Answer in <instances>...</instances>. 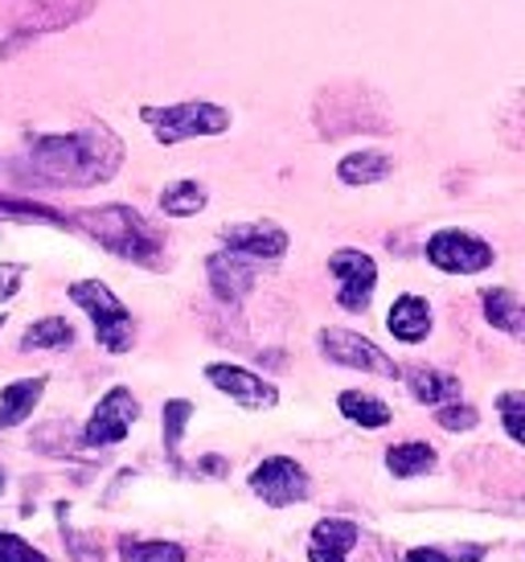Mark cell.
Masks as SVG:
<instances>
[{"mask_svg": "<svg viewBox=\"0 0 525 562\" xmlns=\"http://www.w3.org/2000/svg\"><path fill=\"white\" fill-rule=\"evenodd\" d=\"M124 165V140L108 127H78L58 136H30L25 157L16 160V181L37 189H91L111 181Z\"/></svg>", "mask_w": 525, "mask_h": 562, "instance_id": "6da1fadb", "label": "cell"}, {"mask_svg": "<svg viewBox=\"0 0 525 562\" xmlns=\"http://www.w3.org/2000/svg\"><path fill=\"white\" fill-rule=\"evenodd\" d=\"M75 226L82 235H91L108 255L124 259V263L153 267V271L165 267V235L132 205L115 202L82 210V214H75Z\"/></svg>", "mask_w": 525, "mask_h": 562, "instance_id": "7a4b0ae2", "label": "cell"}, {"mask_svg": "<svg viewBox=\"0 0 525 562\" xmlns=\"http://www.w3.org/2000/svg\"><path fill=\"white\" fill-rule=\"evenodd\" d=\"M312 124L325 140H340V136H378L390 132V111L387 103L361 87V82H333L316 94L312 103Z\"/></svg>", "mask_w": 525, "mask_h": 562, "instance_id": "3957f363", "label": "cell"}, {"mask_svg": "<svg viewBox=\"0 0 525 562\" xmlns=\"http://www.w3.org/2000/svg\"><path fill=\"white\" fill-rule=\"evenodd\" d=\"M70 300L91 316L99 349H108V353H127V349L136 345V321H132L124 300L115 296L103 280H75L70 283Z\"/></svg>", "mask_w": 525, "mask_h": 562, "instance_id": "277c9868", "label": "cell"}, {"mask_svg": "<svg viewBox=\"0 0 525 562\" xmlns=\"http://www.w3.org/2000/svg\"><path fill=\"white\" fill-rule=\"evenodd\" d=\"M139 120L153 127V136L165 148L172 144L198 140V136H222L231 127V111L222 103H205V99H193V103H165V108H139Z\"/></svg>", "mask_w": 525, "mask_h": 562, "instance_id": "5b68a950", "label": "cell"}, {"mask_svg": "<svg viewBox=\"0 0 525 562\" xmlns=\"http://www.w3.org/2000/svg\"><path fill=\"white\" fill-rule=\"evenodd\" d=\"M99 0H0V25L21 37L63 33L94 13Z\"/></svg>", "mask_w": 525, "mask_h": 562, "instance_id": "8992f818", "label": "cell"}, {"mask_svg": "<svg viewBox=\"0 0 525 562\" xmlns=\"http://www.w3.org/2000/svg\"><path fill=\"white\" fill-rule=\"evenodd\" d=\"M247 488L271 509H292V505L312 497V476L292 456H267L247 476Z\"/></svg>", "mask_w": 525, "mask_h": 562, "instance_id": "52a82bcc", "label": "cell"}, {"mask_svg": "<svg viewBox=\"0 0 525 562\" xmlns=\"http://www.w3.org/2000/svg\"><path fill=\"white\" fill-rule=\"evenodd\" d=\"M139 419V403L136 394L127 391V386H111L99 403H94L91 419L82 423V431H78V448H115V443H124L127 431H132V423Z\"/></svg>", "mask_w": 525, "mask_h": 562, "instance_id": "ba28073f", "label": "cell"}, {"mask_svg": "<svg viewBox=\"0 0 525 562\" xmlns=\"http://www.w3.org/2000/svg\"><path fill=\"white\" fill-rule=\"evenodd\" d=\"M423 255L435 271H448V276H477V271H489L496 259V250L468 231H435Z\"/></svg>", "mask_w": 525, "mask_h": 562, "instance_id": "9c48e42d", "label": "cell"}, {"mask_svg": "<svg viewBox=\"0 0 525 562\" xmlns=\"http://www.w3.org/2000/svg\"><path fill=\"white\" fill-rule=\"evenodd\" d=\"M321 353H325L333 366H345V370H361V374H378V378H399V366L387 349H378L370 337H361L354 328H321Z\"/></svg>", "mask_w": 525, "mask_h": 562, "instance_id": "30bf717a", "label": "cell"}, {"mask_svg": "<svg viewBox=\"0 0 525 562\" xmlns=\"http://www.w3.org/2000/svg\"><path fill=\"white\" fill-rule=\"evenodd\" d=\"M328 271L337 280V304L345 313H366L370 308V296L378 288V263L373 255L357 247H340L328 255Z\"/></svg>", "mask_w": 525, "mask_h": 562, "instance_id": "8fae6325", "label": "cell"}, {"mask_svg": "<svg viewBox=\"0 0 525 562\" xmlns=\"http://www.w3.org/2000/svg\"><path fill=\"white\" fill-rule=\"evenodd\" d=\"M205 382L226 394L231 403L247 406V411H267V406L279 403V391L267 378H259L247 366H234V361H210L205 366Z\"/></svg>", "mask_w": 525, "mask_h": 562, "instance_id": "7c38bea8", "label": "cell"}, {"mask_svg": "<svg viewBox=\"0 0 525 562\" xmlns=\"http://www.w3.org/2000/svg\"><path fill=\"white\" fill-rule=\"evenodd\" d=\"M222 243H226V250H238V255L259 259V263H276L292 247L288 231L276 226V222H231L222 231Z\"/></svg>", "mask_w": 525, "mask_h": 562, "instance_id": "4fadbf2b", "label": "cell"}, {"mask_svg": "<svg viewBox=\"0 0 525 562\" xmlns=\"http://www.w3.org/2000/svg\"><path fill=\"white\" fill-rule=\"evenodd\" d=\"M205 276H210L214 300L226 304V308H234L238 300H247V292L255 288V267L238 250H217V255H210L205 259Z\"/></svg>", "mask_w": 525, "mask_h": 562, "instance_id": "5bb4252c", "label": "cell"}, {"mask_svg": "<svg viewBox=\"0 0 525 562\" xmlns=\"http://www.w3.org/2000/svg\"><path fill=\"white\" fill-rule=\"evenodd\" d=\"M357 538V521L349 517H321L309 533V562H349Z\"/></svg>", "mask_w": 525, "mask_h": 562, "instance_id": "9a60e30c", "label": "cell"}, {"mask_svg": "<svg viewBox=\"0 0 525 562\" xmlns=\"http://www.w3.org/2000/svg\"><path fill=\"white\" fill-rule=\"evenodd\" d=\"M432 304L423 296H399L394 304H390V313H387V328H390V337L402 345H418V341H427L432 337Z\"/></svg>", "mask_w": 525, "mask_h": 562, "instance_id": "2e32d148", "label": "cell"}, {"mask_svg": "<svg viewBox=\"0 0 525 562\" xmlns=\"http://www.w3.org/2000/svg\"><path fill=\"white\" fill-rule=\"evenodd\" d=\"M49 378H16V382H9L4 391H0V431H9V427H16V423H25L37 411V403H42V394H46Z\"/></svg>", "mask_w": 525, "mask_h": 562, "instance_id": "e0dca14e", "label": "cell"}, {"mask_svg": "<svg viewBox=\"0 0 525 562\" xmlns=\"http://www.w3.org/2000/svg\"><path fill=\"white\" fill-rule=\"evenodd\" d=\"M439 464V452H435L427 439H402V443H390L387 448V472L394 481H415V476H427Z\"/></svg>", "mask_w": 525, "mask_h": 562, "instance_id": "ac0fdd59", "label": "cell"}, {"mask_svg": "<svg viewBox=\"0 0 525 562\" xmlns=\"http://www.w3.org/2000/svg\"><path fill=\"white\" fill-rule=\"evenodd\" d=\"M480 313L496 333H510V337L525 341V304L513 296L510 288H484L480 292Z\"/></svg>", "mask_w": 525, "mask_h": 562, "instance_id": "d6986e66", "label": "cell"}, {"mask_svg": "<svg viewBox=\"0 0 525 562\" xmlns=\"http://www.w3.org/2000/svg\"><path fill=\"white\" fill-rule=\"evenodd\" d=\"M402 378H406L411 398L423 406H444L460 398V382L451 374H444V370H435V366H411Z\"/></svg>", "mask_w": 525, "mask_h": 562, "instance_id": "ffe728a7", "label": "cell"}, {"mask_svg": "<svg viewBox=\"0 0 525 562\" xmlns=\"http://www.w3.org/2000/svg\"><path fill=\"white\" fill-rule=\"evenodd\" d=\"M337 411L349 423L366 427V431H382V427H390V419H394V411H390L378 394H366V391H340Z\"/></svg>", "mask_w": 525, "mask_h": 562, "instance_id": "44dd1931", "label": "cell"}, {"mask_svg": "<svg viewBox=\"0 0 525 562\" xmlns=\"http://www.w3.org/2000/svg\"><path fill=\"white\" fill-rule=\"evenodd\" d=\"M390 172H394V160L387 153H378V148H361V153H349V157L337 165V177L345 186H378V181H387Z\"/></svg>", "mask_w": 525, "mask_h": 562, "instance_id": "7402d4cb", "label": "cell"}, {"mask_svg": "<svg viewBox=\"0 0 525 562\" xmlns=\"http://www.w3.org/2000/svg\"><path fill=\"white\" fill-rule=\"evenodd\" d=\"M205 205H210V193H205L201 181L181 177V181H169V186L160 189V210H165L169 218H193Z\"/></svg>", "mask_w": 525, "mask_h": 562, "instance_id": "603a6c76", "label": "cell"}, {"mask_svg": "<svg viewBox=\"0 0 525 562\" xmlns=\"http://www.w3.org/2000/svg\"><path fill=\"white\" fill-rule=\"evenodd\" d=\"M75 345V325L66 316H42L21 333V349L37 353V349H70Z\"/></svg>", "mask_w": 525, "mask_h": 562, "instance_id": "cb8c5ba5", "label": "cell"}, {"mask_svg": "<svg viewBox=\"0 0 525 562\" xmlns=\"http://www.w3.org/2000/svg\"><path fill=\"white\" fill-rule=\"evenodd\" d=\"M181 542H165V538H120V562H186Z\"/></svg>", "mask_w": 525, "mask_h": 562, "instance_id": "d4e9b609", "label": "cell"}, {"mask_svg": "<svg viewBox=\"0 0 525 562\" xmlns=\"http://www.w3.org/2000/svg\"><path fill=\"white\" fill-rule=\"evenodd\" d=\"M0 214L25 218V222H49V226H58V231H75V218H66L63 210H54V205L30 202V198H9V193H0Z\"/></svg>", "mask_w": 525, "mask_h": 562, "instance_id": "484cf974", "label": "cell"}, {"mask_svg": "<svg viewBox=\"0 0 525 562\" xmlns=\"http://www.w3.org/2000/svg\"><path fill=\"white\" fill-rule=\"evenodd\" d=\"M160 419H165V452L177 456L181 452V439L189 431V419H193V403L189 398H169L165 411H160Z\"/></svg>", "mask_w": 525, "mask_h": 562, "instance_id": "4316f807", "label": "cell"}, {"mask_svg": "<svg viewBox=\"0 0 525 562\" xmlns=\"http://www.w3.org/2000/svg\"><path fill=\"white\" fill-rule=\"evenodd\" d=\"M496 415H501V427L505 436L525 448V391H501L496 394Z\"/></svg>", "mask_w": 525, "mask_h": 562, "instance_id": "83f0119b", "label": "cell"}, {"mask_svg": "<svg viewBox=\"0 0 525 562\" xmlns=\"http://www.w3.org/2000/svg\"><path fill=\"white\" fill-rule=\"evenodd\" d=\"M496 136H501V144H510V148H525V91H513L510 103L501 108Z\"/></svg>", "mask_w": 525, "mask_h": 562, "instance_id": "f1b7e54d", "label": "cell"}, {"mask_svg": "<svg viewBox=\"0 0 525 562\" xmlns=\"http://www.w3.org/2000/svg\"><path fill=\"white\" fill-rule=\"evenodd\" d=\"M489 554L484 547H472V542H463V547H411L402 554V562H480Z\"/></svg>", "mask_w": 525, "mask_h": 562, "instance_id": "f546056e", "label": "cell"}, {"mask_svg": "<svg viewBox=\"0 0 525 562\" xmlns=\"http://www.w3.org/2000/svg\"><path fill=\"white\" fill-rule=\"evenodd\" d=\"M435 423L444 427V431H472L480 423V411L472 403H444V406H435Z\"/></svg>", "mask_w": 525, "mask_h": 562, "instance_id": "4dcf8cb0", "label": "cell"}, {"mask_svg": "<svg viewBox=\"0 0 525 562\" xmlns=\"http://www.w3.org/2000/svg\"><path fill=\"white\" fill-rule=\"evenodd\" d=\"M0 562H49V554L33 547L30 538H21L13 530H0Z\"/></svg>", "mask_w": 525, "mask_h": 562, "instance_id": "1f68e13d", "label": "cell"}, {"mask_svg": "<svg viewBox=\"0 0 525 562\" xmlns=\"http://www.w3.org/2000/svg\"><path fill=\"white\" fill-rule=\"evenodd\" d=\"M21 276H25V267H0V300H13L16 288H21Z\"/></svg>", "mask_w": 525, "mask_h": 562, "instance_id": "d6a6232c", "label": "cell"}, {"mask_svg": "<svg viewBox=\"0 0 525 562\" xmlns=\"http://www.w3.org/2000/svg\"><path fill=\"white\" fill-rule=\"evenodd\" d=\"M201 469L214 472V476H226V460H210V456H205V460H201Z\"/></svg>", "mask_w": 525, "mask_h": 562, "instance_id": "836d02e7", "label": "cell"}, {"mask_svg": "<svg viewBox=\"0 0 525 562\" xmlns=\"http://www.w3.org/2000/svg\"><path fill=\"white\" fill-rule=\"evenodd\" d=\"M4 484H9V476H4V469H0V497H4Z\"/></svg>", "mask_w": 525, "mask_h": 562, "instance_id": "e575fe53", "label": "cell"}, {"mask_svg": "<svg viewBox=\"0 0 525 562\" xmlns=\"http://www.w3.org/2000/svg\"><path fill=\"white\" fill-rule=\"evenodd\" d=\"M4 325H9V316H4V313H0V328H4Z\"/></svg>", "mask_w": 525, "mask_h": 562, "instance_id": "d590c367", "label": "cell"}]
</instances>
